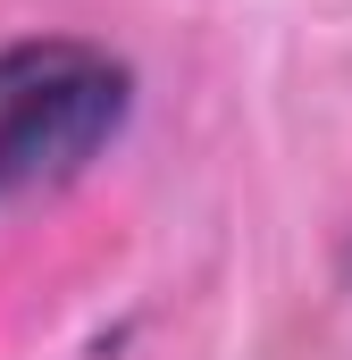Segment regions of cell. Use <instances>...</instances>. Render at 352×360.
Here are the masks:
<instances>
[{
  "label": "cell",
  "instance_id": "cell-1",
  "mask_svg": "<svg viewBox=\"0 0 352 360\" xmlns=\"http://www.w3.org/2000/svg\"><path fill=\"white\" fill-rule=\"evenodd\" d=\"M134 109V68L84 34L0 42V210L84 176Z\"/></svg>",
  "mask_w": 352,
  "mask_h": 360
}]
</instances>
